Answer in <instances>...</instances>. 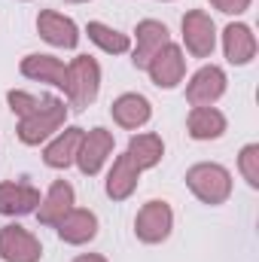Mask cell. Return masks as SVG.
<instances>
[{"label": "cell", "instance_id": "24", "mask_svg": "<svg viewBox=\"0 0 259 262\" xmlns=\"http://www.w3.org/2000/svg\"><path fill=\"white\" fill-rule=\"evenodd\" d=\"M210 3H213L220 12H229V15H232V12L238 15V12H244V9L250 6V0H210Z\"/></svg>", "mask_w": 259, "mask_h": 262}, {"label": "cell", "instance_id": "25", "mask_svg": "<svg viewBox=\"0 0 259 262\" xmlns=\"http://www.w3.org/2000/svg\"><path fill=\"white\" fill-rule=\"evenodd\" d=\"M73 262H107L104 256H95V253H89V256H79V259H73Z\"/></svg>", "mask_w": 259, "mask_h": 262}, {"label": "cell", "instance_id": "13", "mask_svg": "<svg viewBox=\"0 0 259 262\" xmlns=\"http://www.w3.org/2000/svg\"><path fill=\"white\" fill-rule=\"evenodd\" d=\"M70 210H73V189L64 180H55L46 195V204H40V210H37V220L46 226H58Z\"/></svg>", "mask_w": 259, "mask_h": 262}, {"label": "cell", "instance_id": "21", "mask_svg": "<svg viewBox=\"0 0 259 262\" xmlns=\"http://www.w3.org/2000/svg\"><path fill=\"white\" fill-rule=\"evenodd\" d=\"M162 137H156V134H137V137H131L128 143V156L131 162L143 171V168H153L159 159H162Z\"/></svg>", "mask_w": 259, "mask_h": 262}, {"label": "cell", "instance_id": "14", "mask_svg": "<svg viewBox=\"0 0 259 262\" xmlns=\"http://www.w3.org/2000/svg\"><path fill=\"white\" fill-rule=\"evenodd\" d=\"M223 46H226V58L232 64H247L256 55V37L247 25H229L223 34Z\"/></svg>", "mask_w": 259, "mask_h": 262}, {"label": "cell", "instance_id": "19", "mask_svg": "<svg viewBox=\"0 0 259 262\" xmlns=\"http://www.w3.org/2000/svg\"><path fill=\"white\" fill-rule=\"evenodd\" d=\"M226 131V116L213 107H195L189 113V134L195 140H210Z\"/></svg>", "mask_w": 259, "mask_h": 262}, {"label": "cell", "instance_id": "4", "mask_svg": "<svg viewBox=\"0 0 259 262\" xmlns=\"http://www.w3.org/2000/svg\"><path fill=\"white\" fill-rule=\"evenodd\" d=\"M134 232H137V238L146 241V244L165 241L168 232H171V207H168L165 201H149V204H143V210H140L137 220H134Z\"/></svg>", "mask_w": 259, "mask_h": 262}, {"label": "cell", "instance_id": "11", "mask_svg": "<svg viewBox=\"0 0 259 262\" xmlns=\"http://www.w3.org/2000/svg\"><path fill=\"white\" fill-rule=\"evenodd\" d=\"M168 43V28L162 21H140L137 25V49H134V64L137 67H146L153 61V55Z\"/></svg>", "mask_w": 259, "mask_h": 262}, {"label": "cell", "instance_id": "23", "mask_svg": "<svg viewBox=\"0 0 259 262\" xmlns=\"http://www.w3.org/2000/svg\"><path fill=\"white\" fill-rule=\"evenodd\" d=\"M241 171H244V177H247L250 186H259V146L256 143L244 146V152H241Z\"/></svg>", "mask_w": 259, "mask_h": 262}, {"label": "cell", "instance_id": "15", "mask_svg": "<svg viewBox=\"0 0 259 262\" xmlns=\"http://www.w3.org/2000/svg\"><path fill=\"white\" fill-rule=\"evenodd\" d=\"M37 204H40V192L34 186H25V183H3L0 186V213H6V216L31 213Z\"/></svg>", "mask_w": 259, "mask_h": 262}, {"label": "cell", "instance_id": "7", "mask_svg": "<svg viewBox=\"0 0 259 262\" xmlns=\"http://www.w3.org/2000/svg\"><path fill=\"white\" fill-rule=\"evenodd\" d=\"M113 149V134L104 128H95L89 134H82V143L76 149V165L82 168V174H98L104 159Z\"/></svg>", "mask_w": 259, "mask_h": 262}, {"label": "cell", "instance_id": "8", "mask_svg": "<svg viewBox=\"0 0 259 262\" xmlns=\"http://www.w3.org/2000/svg\"><path fill=\"white\" fill-rule=\"evenodd\" d=\"M183 37H186V46L195 58H207L213 52V21L207 12H186L183 15Z\"/></svg>", "mask_w": 259, "mask_h": 262}, {"label": "cell", "instance_id": "9", "mask_svg": "<svg viewBox=\"0 0 259 262\" xmlns=\"http://www.w3.org/2000/svg\"><path fill=\"white\" fill-rule=\"evenodd\" d=\"M226 92V76L220 67H201L192 76L189 89H186V98L192 107H210L220 95Z\"/></svg>", "mask_w": 259, "mask_h": 262}, {"label": "cell", "instance_id": "10", "mask_svg": "<svg viewBox=\"0 0 259 262\" xmlns=\"http://www.w3.org/2000/svg\"><path fill=\"white\" fill-rule=\"evenodd\" d=\"M37 31H40V37L43 40H49L52 46H64V49H73L76 46V40H79V34H76V25L64 18L61 12H40V18H37Z\"/></svg>", "mask_w": 259, "mask_h": 262}, {"label": "cell", "instance_id": "26", "mask_svg": "<svg viewBox=\"0 0 259 262\" xmlns=\"http://www.w3.org/2000/svg\"><path fill=\"white\" fill-rule=\"evenodd\" d=\"M70 3H79V0H70Z\"/></svg>", "mask_w": 259, "mask_h": 262}, {"label": "cell", "instance_id": "6", "mask_svg": "<svg viewBox=\"0 0 259 262\" xmlns=\"http://www.w3.org/2000/svg\"><path fill=\"white\" fill-rule=\"evenodd\" d=\"M40 241L21 229V226H6L0 232V256L6 262H37L40 259Z\"/></svg>", "mask_w": 259, "mask_h": 262}, {"label": "cell", "instance_id": "22", "mask_svg": "<svg viewBox=\"0 0 259 262\" xmlns=\"http://www.w3.org/2000/svg\"><path fill=\"white\" fill-rule=\"evenodd\" d=\"M89 37L104 49V52H128V37L125 34H119V31H113V28H107V25H101V21H89Z\"/></svg>", "mask_w": 259, "mask_h": 262}, {"label": "cell", "instance_id": "2", "mask_svg": "<svg viewBox=\"0 0 259 262\" xmlns=\"http://www.w3.org/2000/svg\"><path fill=\"white\" fill-rule=\"evenodd\" d=\"M67 76H70V82H67L70 107H73V110H85V107L95 101L98 82H101V70H98V64H95V58L79 55L73 64L67 67Z\"/></svg>", "mask_w": 259, "mask_h": 262}, {"label": "cell", "instance_id": "20", "mask_svg": "<svg viewBox=\"0 0 259 262\" xmlns=\"http://www.w3.org/2000/svg\"><path fill=\"white\" fill-rule=\"evenodd\" d=\"M79 143H82V128H67L55 143H49V149H46V165H52V168H67L70 162H76Z\"/></svg>", "mask_w": 259, "mask_h": 262}, {"label": "cell", "instance_id": "17", "mask_svg": "<svg viewBox=\"0 0 259 262\" xmlns=\"http://www.w3.org/2000/svg\"><path fill=\"white\" fill-rule=\"evenodd\" d=\"M137 177H140V168L131 162V156H119L116 159V165H113V171H110V177H107V195L116 198V201H122V198H128L134 192V186H137Z\"/></svg>", "mask_w": 259, "mask_h": 262}, {"label": "cell", "instance_id": "1", "mask_svg": "<svg viewBox=\"0 0 259 262\" xmlns=\"http://www.w3.org/2000/svg\"><path fill=\"white\" fill-rule=\"evenodd\" d=\"M9 107L12 113L21 116V125H18V137L25 143H40L46 140L52 131L61 128L64 122V101L46 95V98H34V95H25V92H9Z\"/></svg>", "mask_w": 259, "mask_h": 262}, {"label": "cell", "instance_id": "16", "mask_svg": "<svg viewBox=\"0 0 259 262\" xmlns=\"http://www.w3.org/2000/svg\"><path fill=\"white\" fill-rule=\"evenodd\" d=\"M95 232H98V220H95L92 210H76L73 207L58 223V235L64 238L67 244H85V241L95 238Z\"/></svg>", "mask_w": 259, "mask_h": 262}, {"label": "cell", "instance_id": "18", "mask_svg": "<svg viewBox=\"0 0 259 262\" xmlns=\"http://www.w3.org/2000/svg\"><path fill=\"white\" fill-rule=\"evenodd\" d=\"M113 119L122 128H140L149 119V101L140 98V95H122L113 104Z\"/></svg>", "mask_w": 259, "mask_h": 262}, {"label": "cell", "instance_id": "5", "mask_svg": "<svg viewBox=\"0 0 259 262\" xmlns=\"http://www.w3.org/2000/svg\"><path fill=\"white\" fill-rule=\"evenodd\" d=\"M146 70H149V76H153V82H156V85H162V89H174V85L183 79L186 58H183L180 46L165 43V46L153 55V61L146 64Z\"/></svg>", "mask_w": 259, "mask_h": 262}, {"label": "cell", "instance_id": "12", "mask_svg": "<svg viewBox=\"0 0 259 262\" xmlns=\"http://www.w3.org/2000/svg\"><path fill=\"white\" fill-rule=\"evenodd\" d=\"M21 73L31 76V79H40V82H52V85H58L64 92H67V82H70L67 67L52 55H28L21 61Z\"/></svg>", "mask_w": 259, "mask_h": 262}, {"label": "cell", "instance_id": "3", "mask_svg": "<svg viewBox=\"0 0 259 262\" xmlns=\"http://www.w3.org/2000/svg\"><path fill=\"white\" fill-rule=\"evenodd\" d=\"M186 183L204 204H220L232 192V177L220 165H195V168H189Z\"/></svg>", "mask_w": 259, "mask_h": 262}]
</instances>
